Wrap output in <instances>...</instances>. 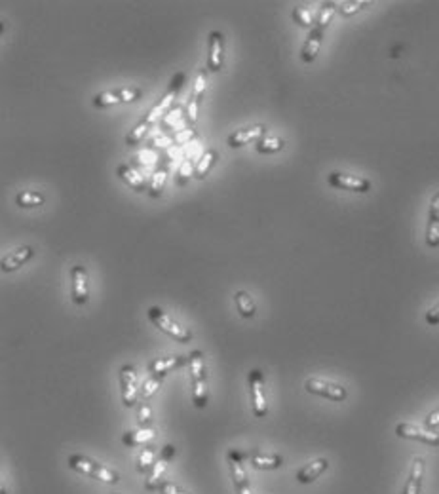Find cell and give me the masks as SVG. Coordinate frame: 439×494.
Returning <instances> with one entry per match:
<instances>
[{
    "label": "cell",
    "mask_w": 439,
    "mask_h": 494,
    "mask_svg": "<svg viewBox=\"0 0 439 494\" xmlns=\"http://www.w3.org/2000/svg\"><path fill=\"white\" fill-rule=\"evenodd\" d=\"M183 82H185V73H179L175 78L172 80V86L168 88V91H165L164 96L158 99L156 103L152 105V109H150L145 116H143L139 122H137V125H135L132 132L126 135V145L127 147H135V145H139L143 141V137L149 133V130L152 127V125L156 124L158 120L164 118V114L170 109L173 107V103H175V99H177L179 91H181V86H183Z\"/></svg>",
    "instance_id": "obj_1"
},
{
    "label": "cell",
    "mask_w": 439,
    "mask_h": 494,
    "mask_svg": "<svg viewBox=\"0 0 439 494\" xmlns=\"http://www.w3.org/2000/svg\"><path fill=\"white\" fill-rule=\"evenodd\" d=\"M33 255H35V251H33L30 245H21V247L10 251V253H6V255L2 257L0 268H2L4 272H14L17 268H21L23 265H27L30 258H33Z\"/></svg>",
    "instance_id": "obj_18"
},
{
    "label": "cell",
    "mask_w": 439,
    "mask_h": 494,
    "mask_svg": "<svg viewBox=\"0 0 439 494\" xmlns=\"http://www.w3.org/2000/svg\"><path fill=\"white\" fill-rule=\"evenodd\" d=\"M116 175H118V177L122 179V181H124L127 186H132L135 192L147 191V181H145V177H143L139 171L134 170L132 166H127V164H122V166H118Z\"/></svg>",
    "instance_id": "obj_24"
},
{
    "label": "cell",
    "mask_w": 439,
    "mask_h": 494,
    "mask_svg": "<svg viewBox=\"0 0 439 494\" xmlns=\"http://www.w3.org/2000/svg\"><path fill=\"white\" fill-rule=\"evenodd\" d=\"M217 160H219V155H217L215 148L204 150V155L200 156V160L196 162V168H194V177L198 181H204L209 175L211 168L217 164Z\"/></svg>",
    "instance_id": "obj_26"
},
{
    "label": "cell",
    "mask_w": 439,
    "mask_h": 494,
    "mask_svg": "<svg viewBox=\"0 0 439 494\" xmlns=\"http://www.w3.org/2000/svg\"><path fill=\"white\" fill-rule=\"evenodd\" d=\"M395 435L402 439H413V441H420L430 447H439V434L433 430H424L413 424V422H400L395 426Z\"/></svg>",
    "instance_id": "obj_11"
},
{
    "label": "cell",
    "mask_w": 439,
    "mask_h": 494,
    "mask_svg": "<svg viewBox=\"0 0 439 494\" xmlns=\"http://www.w3.org/2000/svg\"><path fill=\"white\" fill-rule=\"evenodd\" d=\"M426 324L432 325V327L439 325V303L433 304L432 308L426 312Z\"/></svg>",
    "instance_id": "obj_39"
},
{
    "label": "cell",
    "mask_w": 439,
    "mask_h": 494,
    "mask_svg": "<svg viewBox=\"0 0 439 494\" xmlns=\"http://www.w3.org/2000/svg\"><path fill=\"white\" fill-rule=\"evenodd\" d=\"M323 33L325 30L320 29V27H314L310 30V35H308V38L305 40V46L301 50V60L305 61V63H314L316 61L318 53H320L321 42H323Z\"/></svg>",
    "instance_id": "obj_23"
},
{
    "label": "cell",
    "mask_w": 439,
    "mask_h": 494,
    "mask_svg": "<svg viewBox=\"0 0 439 494\" xmlns=\"http://www.w3.org/2000/svg\"><path fill=\"white\" fill-rule=\"evenodd\" d=\"M424 426L428 430H436L439 426V409H436V411H432V413L426 416L424 421Z\"/></svg>",
    "instance_id": "obj_40"
},
{
    "label": "cell",
    "mask_w": 439,
    "mask_h": 494,
    "mask_svg": "<svg viewBox=\"0 0 439 494\" xmlns=\"http://www.w3.org/2000/svg\"><path fill=\"white\" fill-rule=\"evenodd\" d=\"M305 390L308 391V394H314V396H320V398L337 401V403H341V401L348 398V391H346L344 386L331 382V380H325V378H316V376L306 378Z\"/></svg>",
    "instance_id": "obj_5"
},
{
    "label": "cell",
    "mask_w": 439,
    "mask_h": 494,
    "mask_svg": "<svg viewBox=\"0 0 439 494\" xmlns=\"http://www.w3.org/2000/svg\"><path fill=\"white\" fill-rule=\"evenodd\" d=\"M139 97H141V89L135 88V86H126V88L107 89V91L97 94L93 97V105L99 107V109H107V107H112V105L134 103Z\"/></svg>",
    "instance_id": "obj_8"
},
{
    "label": "cell",
    "mask_w": 439,
    "mask_h": 494,
    "mask_svg": "<svg viewBox=\"0 0 439 494\" xmlns=\"http://www.w3.org/2000/svg\"><path fill=\"white\" fill-rule=\"evenodd\" d=\"M293 19H295L297 25H301V27H305V29H310V30H312L314 25H316V17H314L312 12L305 6H298L293 10Z\"/></svg>",
    "instance_id": "obj_33"
},
{
    "label": "cell",
    "mask_w": 439,
    "mask_h": 494,
    "mask_svg": "<svg viewBox=\"0 0 439 494\" xmlns=\"http://www.w3.org/2000/svg\"><path fill=\"white\" fill-rule=\"evenodd\" d=\"M234 304H236V310L240 312V316L246 317V319L253 317L255 312H257V304H255L253 297L249 295L247 291L234 293Z\"/></svg>",
    "instance_id": "obj_27"
},
{
    "label": "cell",
    "mask_w": 439,
    "mask_h": 494,
    "mask_svg": "<svg viewBox=\"0 0 439 494\" xmlns=\"http://www.w3.org/2000/svg\"><path fill=\"white\" fill-rule=\"evenodd\" d=\"M165 179H168V171L165 168H158L152 175H150V183H149V192L152 198H158L162 191H164Z\"/></svg>",
    "instance_id": "obj_32"
},
{
    "label": "cell",
    "mask_w": 439,
    "mask_h": 494,
    "mask_svg": "<svg viewBox=\"0 0 439 494\" xmlns=\"http://www.w3.org/2000/svg\"><path fill=\"white\" fill-rule=\"evenodd\" d=\"M337 12V6L335 2H323L320 8V12H318V15H316V25L314 27H320V29H328L329 23H331V19H333V15H335Z\"/></svg>",
    "instance_id": "obj_31"
},
{
    "label": "cell",
    "mask_w": 439,
    "mask_h": 494,
    "mask_svg": "<svg viewBox=\"0 0 439 494\" xmlns=\"http://www.w3.org/2000/svg\"><path fill=\"white\" fill-rule=\"evenodd\" d=\"M337 12L341 15H354L359 10H364L365 6H369V2H356V0H346V2H335Z\"/></svg>",
    "instance_id": "obj_35"
},
{
    "label": "cell",
    "mask_w": 439,
    "mask_h": 494,
    "mask_svg": "<svg viewBox=\"0 0 439 494\" xmlns=\"http://www.w3.org/2000/svg\"><path fill=\"white\" fill-rule=\"evenodd\" d=\"M188 365V355H170V358H158L154 362H150L149 371L150 375L165 376L170 371L179 369Z\"/></svg>",
    "instance_id": "obj_22"
},
{
    "label": "cell",
    "mask_w": 439,
    "mask_h": 494,
    "mask_svg": "<svg viewBox=\"0 0 439 494\" xmlns=\"http://www.w3.org/2000/svg\"><path fill=\"white\" fill-rule=\"evenodd\" d=\"M173 457H175V447H173L172 443H168V445H164L160 449V457H158L156 464L152 466V470H150L147 479H145V488L147 491H156L158 485L164 481V473L170 462L173 460Z\"/></svg>",
    "instance_id": "obj_10"
},
{
    "label": "cell",
    "mask_w": 439,
    "mask_h": 494,
    "mask_svg": "<svg viewBox=\"0 0 439 494\" xmlns=\"http://www.w3.org/2000/svg\"><path fill=\"white\" fill-rule=\"evenodd\" d=\"M192 137H194V132H192V130H188V132L181 133L179 137H175V139H173V143H177V145H181V143H185V141L192 139Z\"/></svg>",
    "instance_id": "obj_41"
},
{
    "label": "cell",
    "mask_w": 439,
    "mask_h": 494,
    "mask_svg": "<svg viewBox=\"0 0 439 494\" xmlns=\"http://www.w3.org/2000/svg\"><path fill=\"white\" fill-rule=\"evenodd\" d=\"M188 373L192 382V403L198 409L208 405V378H206V363H204V352L192 350L188 354Z\"/></svg>",
    "instance_id": "obj_2"
},
{
    "label": "cell",
    "mask_w": 439,
    "mask_h": 494,
    "mask_svg": "<svg viewBox=\"0 0 439 494\" xmlns=\"http://www.w3.org/2000/svg\"><path fill=\"white\" fill-rule=\"evenodd\" d=\"M137 421H139V424H141V428H147V426H150V422H152V407H150L149 403H143V405L139 407Z\"/></svg>",
    "instance_id": "obj_37"
},
{
    "label": "cell",
    "mask_w": 439,
    "mask_h": 494,
    "mask_svg": "<svg viewBox=\"0 0 439 494\" xmlns=\"http://www.w3.org/2000/svg\"><path fill=\"white\" fill-rule=\"evenodd\" d=\"M208 71L219 73L224 63V35L221 30H211L208 40Z\"/></svg>",
    "instance_id": "obj_14"
},
{
    "label": "cell",
    "mask_w": 439,
    "mask_h": 494,
    "mask_svg": "<svg viewBox=\"0 0 439 494\" xmlns=\"http://www.w3.org/2000/svg\"><path fill=\"white\" fill-rule=\"evenodd\" d=\"M246 450L240 449H231L229 450V466H231V475H232V483H234V488L238 494H253L251 493V485H249V479H247V472H246Z\"/></svg>",
    "instance_id": "obj_6"
},
{
    "label": "cell",
    "mask_w": 439,
    "mask_h": 494,
    "mask_svg": "<svg viewBox=\"0 0 439 494\" xmlns=\"http://www.w3.org/2000/svg\"><path fill=\"white\" fill-rule=\"evenodd\" d=\"M424 472H426V462L422 457L413 458V464H411L409 477L405 481V487H403V494H420L422 491V483H424Z\"/></svg>",
    "instance_id": "obj_20"
},
{
    "label": "cell",
    "mask_w": 439,
    "mask_h": 494,
    "mask_svg": "<svg viewBox=\"0 0 439 494\" xmlns=\"http://www.w3.org/2000/svg\"><path fill=\"white\" fill-rule=\"evenodd\" d=\"M120 388H122V403L127 409L134 407L137 403V399L141 398V386H139L137 371L132 363H127L120 369Z\"/></svg>",
    "instance_id": "obj_7"
},
{
    "label": "cell",
    "mask_w": 439,
    "mask_h": 494,
    "mask_svg": "<svg viewBox=\"0 0 439 494\" xmlns=\"http://www.w3.org/2000/svg\"><path fill=\"white\" fill-rule=\"evenodd\" d=\"M44 194H40V192H35V191H23L19 192L17 196H15V204L19 207H25V209H29V207H38L44 204Z\"/></svg>",
    "instance_id": "obj_29"
},
{
    "label": "cell",
    "mask_w": 439,
    "mask_h": 494,
    "mask_svg": "<svg viewBox=\"0 0 439 494\" xmlns=\"http://www.w3.org/2000/svg\"><path fill=\"white\" fill-rule=\"evenodd\" d=\"M162 380H164V376H156V375H152V376H149L145 382H143V386H141V398L143 399H149V398H152L154 394H156L158 390H160V386H162Z\"/></svg>",
    "instance_id": "obj_34"
},
{
    "label": "cell",
    "mask_w": 439,
    "mask_h": 494,
    "mask_svg": "<svg viewBox=\"0 0 439 494\" xmlns=\"http://www.w3.org/2000/svg\"><path fill=\"white\" fill-rule=\"evenodd\" d=\"M426 244L428 247H439V191L430 200L428 224H426Z\"/></svg>",
    "instance_id": "obj_19"
},
{
    "label": "cell",
    "mask_w": 439,
    "mask_h": 494,
    "mask_svg": "<svg viewBox=\"0 0 439 494\" xmlns=\"http://www.w3.org/2000/svg\"><path fill=\"white\" fill-rule=\"evenodd\" d=\"M206 88H208V74L201 69L198 76H196V80H194L192 94H190V99L186 103V118H188L190 124H194L198 120V109H200L201 96H204Z\"/></svg>",
    "instance_id": "obj_15"
},
{
    "label": "cell",
    "mask_w": 439,
    "mask_h": 494,
    "mask_svg": "<svg viewBox=\"0 0 439 494\" xmlns=\"http://www.w3.org/2000/svg\"><path fill=\"white\" fill-rule=\"evenodd\" d=\"M246 460L253 466L255 470H280L283 466L282 455L276 452H262L259 449L246 450Z\"/></svg>",
    "instance_id": "obj_16"
},
{
    "label": "cell",
    "mask_w": 439,
    "mask_h": 494,
    "mask_svg": "<svg viewBox=\"0 0 439 494\" xmlns=\"http://www.w3.org/2000/svg\"><path fill=\"white\" fill-rule=\"evenodd\" d=\"M154 437H156V430L147 426V428L126 432L124 437H122V443H124L126 447H132V449H134V447H143V445H147V443L152 441Z\"/></svg>",
    "instance_id": "obj_25"
},
{
    "label": "cell",
    "mask_w": 439,
    "mask_h": 494,
    "mask_svg": "<svg viewBox=\"0 0 439 494\" xmlns=\"http://www.w3.org/2000/svg\"><path fill=\"white\" fill-rule=\"evenodd\" d=\"M156 493H160V494H190V493H186V491H183V488L179 487V485H175V483H172V481H162V483L158 485Z\"/></svg>",
    "instance_id": "obj_38"
},
{
    "label": "cell",
    "mask_w": 439,
    "mask_h": 494,
    "mask_svg": "<svg viewBox=\"0 0 439 494\" xmlns=\"http://www.w3.org/2000/svg\"><path fill=\"white\" fill-rule=\"evenodd\" d=\"M329 468V460L328 458H316L312 462L305 464L295 475V479L301 483V485H308V483H314V481L320 477L321 473L328 472Z\"/></svg>",
    "instance_id": "obj_21"
},
{
    "label": "cell",
    "mask_w": 439,
    "mask_h": 494,
    "mask_svg": "<svg viewBox=\"0 0 439 494\" xmlns=\"http://www.w3.org/2000/svg\"><path fill=\"white\" fill-rule=\"evenodd\" d=\"M149 319L156 325L160 331L165 333L168 337H172L177 342H190L192 340V333L188 331L186 327H183V325H179L177 321H173L172 317L168 316L162 308H158V306L149 308Z\"/></svg>",
    "instance_id": "obj_4"
},
{
    "label": "cell",
    "mask_w": 439,
    "mask_h": 494,
    "mask_svg": "<svg viewBox=\"0 0 439 494\" xmlns=\"http://www.w3.org/2000/svg\"><path fill=\"white\" fill-rule=\"evenodd\" d=\"M158 457H160V452H158L156 447H145L141 450V455L137 457V472L149 473L152 470V466L156 464Z\"/></svg>",
    "instance_id": "obj_28"
},
{
    "label": "cell",
    "mask_w": 439,
    "mask_h": 494,
    "mask_svg": "<svg viewBox=\"0 0 439 494\" xmlns=\"http://www.w3.org/2000/svg\"><path fill=\"white\" fill-rule=\"evenodd\" d=\"M194 168H196V166H192V162H190V160H185V162L181 164V168H179V171H177L179 186H185L186 183H188V179L194 175Z\"/></svg>",
    "instance_id": "obj_36"
},
{
    "label": "cell",
    "mask_w": 439,
    "mask_h": 494,
    "mask_svg": "<svg viewBox=\"0 0 439 494\" xmlns=\"http://www.w3.org/2000/svg\"><path fill=\"white\" fill-rule=\"evenodd\" d=\"M67 464L71 470L82 473V475H88L91 479L101 481V483H109V485L120 483L118 472L107 468L105 464H99V462L91 460L89 457H84V455H71V457L67 458Z\"/></svg>",
    "instance_id": "obj_3"
},
{
    "label": "cell",
    "mask_w": 439,
    "mask_h": 494,
    "mask_svg": "<svg viewBox=\"0 0 439 494\" xmlns=\"http://www.w3.org/2000/svg\"><path fill=\"white\" fill-rule=\"evenodd\" d=\"M265 133H267V127L262 124H253V125H247V127H242V130H238V132H234L229 135V147L231 148H240L244 147V145H247V143H253V141H259L265 137Z\"/></svg>",
    "instance_id": "obj_17"
},
{
    "label": "cell",
    "mask_w": 439,
    "mask_h": 494,
    "mask_svg": "<svg viewBox=\"0 0 439 494\" xmlns=\"http://www.w3.org/2000/svg\"><path fill=\"white\" fill-rule=\"evenodd\" d=\"M328 183L333 188H339V191L359 192V194L371 191V181L369 179L359 177V175H348V173H341V171L329 173Z\"/></svg>",
    "instance_id": "obj_13"
},
{
    "label": "cell",
    "mask_w": 439,
    "mask_h": 494,
    "mask_svg": "<svg viewBox=\"0 0 439 494\" xmlns=\"http://www.w3.org/2000/svg\"><path fill=\"white\" fill-rule=\"evenodd\" d=\"M71 297L73 303L84 306L89 299V276L86 266L76 265L71 268Z\"/></svg>",
    "instance_id": "obj_12"
},
{
    "label": "cell",
    "mask_w": 439,
    "mask_h": 494,
    "mask_svg": "<svg viewBox=\"0 0 439 494\" xmlns=\"http://www.w3.org/2000/svg\"><path fill=\"white\" fill-rule=\"evenodd\" d=\"M249 396H251V407L257 418H265L268 414L267 396H265V375L261 369H253L249 373Z\"/></svg>",
    "instance_id": "obj_9"
},
{
    "label": "cell",
    "mask_w": 439,
    "mask_h": 494,
    "mask_svg": "<svg viewBox=\"0 0 439 494\" xmlns=\"http://www.w3.org/2000/svg\"><path fill=\"white\" fill-rule=\"evenodd\" d=\"M285 145V141L282 137H262V139L257 141V152L261 155H274V152H280Z\"/></svg>",
    "instance_id": "obj_30"
}]
</instances>
